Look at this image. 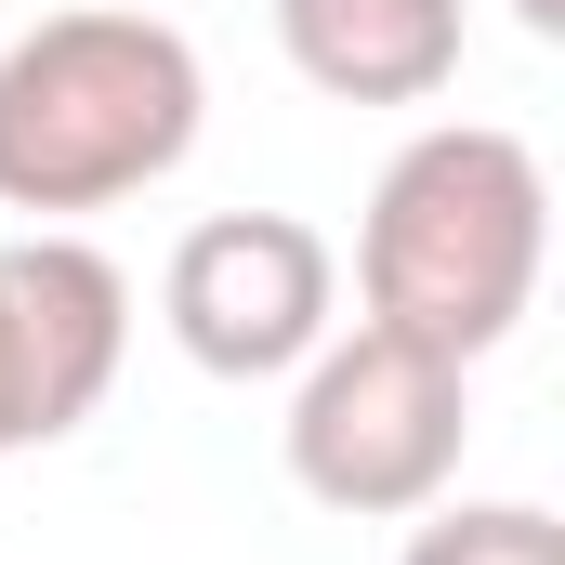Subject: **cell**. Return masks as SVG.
Segmentation results:
<instances>
[{
	"label": "cell",
	"instance_id": "4",
	"mask_svg": "<svg viewBox=\"0 0 565 565\" xmlns=\"http://www.w3.org/2000/svg\"><path fill=\"white\" fill-rule=\"evenodd\" d=\"M329 302H342V264L302 211H211L171 237V277H158L171 342L211 382H289L329 342Z\"/></svg>",
	"mask_w": 565,
	"mask_h": 565
},
{
	"label": "cell",
	"instance_id": "2",
	"mask_svg": "<svg viewBox=\"0 0 565 565\" xmlns=\"http://www.w3.org/2000/svg\"><path fill=\"white\" fill-rule=\"evenodd\" d=\"M540 250H553V184L526 132L500 119H434L395 145V171L369 184L355 224V302L382 329H408L434 355H487L513 342V316L540 302Z\"/></svg>",
	"mask_w": 565,
	"mask_h": 565
},
{
	"label": "cell",
	"instance_id": "3",
	"mask_svg": "<svg viewBox=\"0 0 565 565\" xmlns=\"http://www.w3.org/2000/svg\"><path fill=\"white\" fill-rule=\"evenodd\" d=\"M277 434H289V487L316 513L395 526V513H434L447 500V473L473 447V395H460V355L355 316V329H329L289 369V422Z\"/></svg>",
	"mask_w": 565,
	"mask_h": 565
},
{
	"label": "cell",
	"instance_id": "7",
	"mask_svg": "<svg viewBox=\"0 0 565 565\" xmlns=\"http://www.w3.org/2000/svg\"><path fill=\"white\" fill-rule=\"evenodd\" d=\"M408 565H565V526L540 500H447L408 526Z\"/></svg>",
	"mask_w": 565,
	"mask_h": 565
},
{
	"label": "cell",
	"instance_id": "5",
	"mask_svg": "<svg viewBox=\"0 0 565 565\" xmlns=\"http://www.w3.org/2000/svg\"><path fill=\"white\" fill-rule=\"evenodd\" d=\"M119 342H132V277L93 237L26 224L0 250V460L93 422L119 382Z\"/></svg>",
	"mask_w": 565,
	"mask_h": 565
},
{
	"label": "cell",
	"instance_id": "1",
	"mask_svg": "<svg viewBox=\"0 0 565 565\" xmlns=\"http://www.w3.org/2000/svg\"><path fill=\"white\" fill-rule=\"evenodd\" d=\"M198 119H211V79L171 13H132V0L40 13L0 53V211L26 224L119 211L184 171Z\"/></svg>",
	"mask_w": 565,
	"mask_h": 565
},
{
	"label": "cell",
	"instance_id": "8",
	"mask_svg": "<svg viewBox=\"0 0 565 565\" xmlns=\"http://www.w3.org/2000/svg\"><path fill=\"white\" fill-rule=\"evenodd\" d=\"M513 26L526 40H565V0H513Z\"/></svg>",
	"mask_w": 565,
	"mask_h": 565
},
{
	"label": "cell",
	"instance_id": "6",
	"mask_svg": "<svg viewBox=\"0 0 565 565\" xmlns=\"http://www.w3.org/2000/svg\"><path fill=\"white\" fill-rule=\"evenodd\" d=\"M277 40L329 106H434L460 79V0H277Z\"/></svg>",
	"mask_w": 565,
	"mask_h": 565
}]
</instances>
